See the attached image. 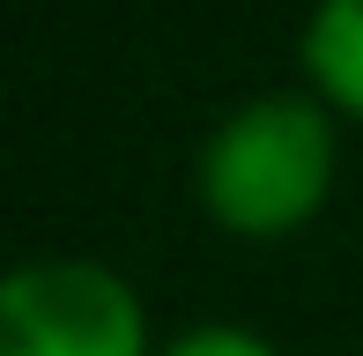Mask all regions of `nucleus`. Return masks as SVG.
Here are the masks:
<instances>
[{
	"instance_id": "obj_1",
	"label": "nucleus",
	"mask_w": 363,
	"mask_h": 356,
	"mask_svg": "<svg viewBox=\"0 0 363 356\" xmlns=\"http://www.w3.org/2000/svg\"><path fill=\"white\" fill-rule=\"evenodd\" d=\"M341 171V119L311 89H259L245 96L216 134L201 141L193 193H201L208 223L245 245H274L296 238L326 208Z\"/></svg>"
},
{
	"instance_id": "obj_2",
	"label": "nucleus",
	"mask_w": 363,
	"mask_h": 356,
	"mask_svg": "<svg viewBox=\"0 0 363 356\" xmlns=\"http://www.w3.org/2000/svg\"><path fill=\"white\" fill-rule=\"evenodd\" d=\"M0 356H156V334L119 267L45 252L0 282Z\"/></svg>"
},
{
	"instance_id": "obj_3",
	"label": "nucleus",
	"mask_w": 363,
	"mask_h": 356,
	"mask_svg": "<svg viewBox=\"0 0 363 356\" xmlns=\"http://www.w3.org/2000/svg\"><path fill=\"white\" fill-rule=\"evenodd\" d=\"M296 60H304V89L334 119L363 126V0H311Z\"/></svg>"
},
{
	"instance_id": "obj_4",
	"label": "nucleus",
	"mask_w": 363,
	"mask_h": 356,
	"mask_svg": "<svg viewBox=\"0 0 363 356\" xmlns=\"http://www.w3.org/2000/svg\"><path fill=\"white\" fill-rule=\"evenodd\" d=\"M156 356H282L259 327H238V319H201V327L171 334Z\"/></svg>"
}]
</instances>
